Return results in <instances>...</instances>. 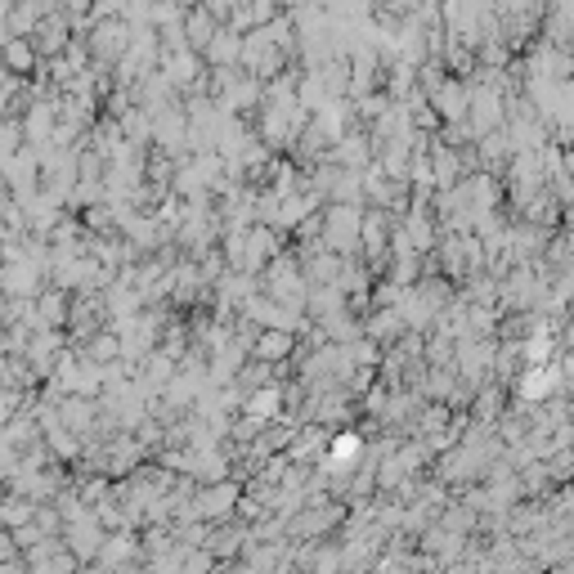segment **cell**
I'll return each instance as SVG.
<instances>
[{"label":"cell","instance_id":"6da1fadb","mask_svg":"<svg viewBox=\"0 0 574 574\" xmlns=\"http://www.w3.org/2000/svg\"><path fill=\"white\" fill-rule=\"evenodd\" d=\"M547 390H552V373H530V382H525V399H543Z\"/></svg>","mask_w":574,"mask_h":574}]
</instances>
